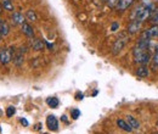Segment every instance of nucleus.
Segmentation results:
<instances>
[{
  "mask_svg": "<svg viewBox=\"0 0 158 134\" xmlns=\"http://www.w3.org/2000/svg\"><path fill=\"white\" fill-rule=\"evenodd\" d=\"M46 126H48V128L50 131H57L59 129V121H57V118L54 115L48 116V118H46Z\"/></svg>",
  "mask_w": 158,
  "mask_h": 134,
  "instance_id": "8",
  "label": "nucleus"
},
{
  "mask_svg": "<svg viewBox=\"0 0 158 134\" xmlns=\"http://www.w3.org/2000/svg\"><path fill=\"white\" fill-rule=\"evenodd\" d=\"M15 112H16V108H15L13 106H9V107L6 108V116H7V117H12V116L15 115Z\"/></svg>",
  "mask_w": 158,
  "mask_h": 134,
  "instance_id": "21",
  "label": "nucleus"
},
{
  "mask_svg": "<svg viewBox=\"0 0 158 134\" xmlns=\"http://www.w3.org/2000/svg\"><path fill=\"white\" fill-rule=\"evenodd\" d=\"M71 117H72L73 120H77L78 117H80V111H79L78 108H73V110L71 111Z\"/></svg>",
  "mask_w": 158,
  "mask_h": 134,
  "instance_id": "22",
  "label": "nucleus"
},
{
  "mask_svg": "<svg viewBox=\"0 0 158 134\" xmlns=\"http://www.w3.org/2000/svg\"><path fill=\"white\" fill-rule=\"evenodd\" d=\"M31 45L32 48L34 50H37V51H40V50L44 49V41L41 39H39V38H33L31 40Z\"/></svg>",
  "mask_w": 158,
  "mask_h": 134,
  "instance_id": "10",
  "label": "nucleus"
},
{
  "mask_svg": "<svg viewBox=\"0 0 158 134\" xmlns=\"http://www.w3.org/2000/svg\"><path fill=\"white\" fill-rule=\"evenodd\" d=\"M0 37H1V34H0Z\"/></svg>",
  "mask_w": 158,
  "mask_h": 134,
  "instance_id": "32",
  "label": "nucleus"
},
{
  "mask_svg": "<svg viewBox=\"0 0 158 134\" xmlns=\"http://www.w3.org/2000/svg\"><path fill=\"white\" fill-rule=\"evenodd\" d=\"M1 22H2V21H1V18H0V25H1Z\"/></svg>",
  "mask_w": 158,
  "mask_h": 134,
  "instance_id": "30",
  "label": "nucleus"
},
{
  "mask_svg": "<svg viewBox=\"0 0 158 134\" xmlns=\"http://www.w3.org/2000/svg\"><path fill=\"white\" fill-rule=\"evenodd\" d=\"M25 15H22L21 12H13L12 14V17H11V21L13 25H23L25 23Z\"/></svg>",
  "mask_w": 158,
  "mask_h": 134,
  "instance_id": "9",
  "label": "nucleus"
},
{
  "mask_svg": "<svg viewBox=\"0 0 158 134\" xmlns=\"http://www.w3.org/2000/svg\"><path fill=\"white\" fill-rule=\"evenodd\" d=\"M84 99V94L83 93H80V92H78L77 94H75V100H83Z\"/></svg>",
  "mask_w": 158,
  "mask_h": 134,
  "instance_id": "26",
  "label": "nucleus"
},
{
  "mask_svg": "<svg viewBox=\"0 0 158 134\" xmlns=\"http://www.w3.org/2000/svg\"><path fill=\"white\" fill-rule=\"evenodd\" d=\"M133 2H134V0H119L118 4L116 5V7H117V10H119V11H125Z\"/></svg>",
  "mask_w": 158,
  "mask_h": 134,
  "instance_id": "11",
  "label": "nucleus"
},
{
  "mask_svg": "<svg viewBox=\"0 0 158 134\" xmlns=\"http://www.w3.org/2000/svg\"><path fill=\"white\" fill-rule=\"evenodd\" d=\"M25 53H26V48H20L17 50V53H15V56H13L12 61L17 67L22 66V64H23V54Z\"/></svg>",
  "mask_w": 158,
  "mask_h": 134,
  "instance_id": "7",
  "label": "nucleus"
},
{
  "mask_svg": "<svg viewBox=\"0 0 158 134\" xmlns=\"http://www.w3.org/2000/svg\"><path fill=\"white\" fill-rule=\"evenodd\" d=\"M117 126H118L121 129H123L124 132H129V133L133 132V128L130 127V124L126 122L125 120H119V118H118V120H117Z\"/></svg>",
  "mask_w": 158,
  "mask_h": 134,
  "instance_id": "13",
  "label": "nucleus"
},
{
  "mask_svg": "<svg viewBox=\"0 0 158 134\" xmlns=\"http://www.w3.org/2000/svg\"><path fill=\"white\" fill-rule=\"evenodd\" d=\"M26 17H27V20H29V21H37V14H35V11L34 10H27V12H26Z\"/></svg>",
  "mask_w": 158,
  "mask_h": 134,
  "instance_id": "19",
  "label": "nucleus"
},
{
  "mask_svg": "<svg viewBox=\"0 0 158 134\" xmlns=\"http://www.w3.org/2000/svg\"><path fill=\"white\" fill-rule=\"evenodd\" d=\"M0 12H1V6H0Z\"/></svg>",
  "mask_w": 158,
  "mask_h": 134,
  "instance_id": "31",
  "label": "nucleus"
},
{
  "mask_svg": "<svg viewBox=\"0 0 158 134\" xmlns=\"http://www.w3.org/2000/svg\"><path fill=\"white\" fill-rule=\"evenodd\" d=\"M151 22L153 25H158V11H156L153 15H151Z\"/></svg>",
  "mask_w": 158,
  "mask_h": 134,
  "instance_id": "23",
  "label": "nucleus"
},
{
  "mask_svg": "<svg viewBox=\"0 0 158 134\" xmlns=\"http://www.w3.org/2000/svg\"><path fill=\"white\" fill-rule=\"evenodd\" d=\"M126 122L130 124V127L133 128V129H140V123H139V121L135 118V117H133V116H126Z\"/></svg>",
  "mask_w": 158,
  "mask_h": 134,
  "instance_id": "14",
  "label": "nucleus"
},
{
  "mask_svg": "<svg viewBox=\"0 0 158 134\" xmlns=\"http://www.w3.org/2000/svg\"><path fill=\"white\" fill-rule=\"evenodd\" d=\"M9 33H10V26L5 21H2L1 25H0V34L2 37H5V35H7Z\"/></svg>",
  "mask_w": 158,
  "mask_h": 134,
  "instance_id": "16",
  "label": "nucleus"
},
{
  "mask_svg": "<svg viewBox=\"0 0 158 134\" xmlns=\"http://www.w3.org/2000/svg\"><path fill=\"white\" fill-rule=\"evenodd\" d=\"M142 38H146V39H155V38H158V25H153L152 27L145 30L142 34H141Z\"/></svg>",
  "mask_w": 158,
  "mask_h": 134,
  "instance_id": "5",
  "label": "nucleus"
},
{
  "mask_svg": "<svg viewBox=\"0 0 158 134\" xmlns=\"http://www.w3.org/2000/svg\"><path fill=\"white\" fill-rule=\"evenodd\" d=\"M136 76L137 77H140V78H146V77H148V74H150V71H148V68L146 66H139L136 68Z\"/></svg>",
  "mask_w": 158,
  "mask_h": 134,
  "instance_id": "12",
  "label": "nucleus"
},
{
  "mask_svg": "<svg viewBox=\"0 0 158 134\" xmlns=\"http://www.w3.org/2000/svg\"><path fill=\"white\" fill-rule=\"evenodd\" d=\"M152 67H153V69H157L158 68V46H157V50H156V53L153 54V56H152Z\"/></svg>",
  "mask_w": 158,
  "mask_h": 134,
  "instance_id": "20",
  "label": "nucleus"
},
{
  "mask_svg": "<svg viewBox=\"0 0 158 134\" xmlns=\"http://www.w3.org/2000/svg\"><path fill=\"white\" fill-rule=\"evenodd\" d=\"M20 122H21L25 127H28V121H27L26 118H21V120H20Z\"/></svg>",
  "mask_w": 158,
  "mask_h": 134,
  "instance_id": "27",
  "label": "nucleus"
},
{
  "mask_svg": "<svg viewBox=\"0 0 158 134\" xmlns=\"http://www.w3.org/2000/svg\"><path fill=\"white\" fill-rule=\"evenodd\" d=\"M46 104L49 105V107H51V108H56V107L59 106L60 101H59L57 98L52 97V98H48V99H46Z\"/></svg>",
  "mask_w": 158,
  "mask_h": 134,
  "instance_id": "17",
  "label": "nucleus"
},
{
  "mask_svg": "<svg viewBox=\"0 0 158 134\" xmlns=\"http://www.w3.org/2000/svg\"><path fill=\"white\" fill-rule=\"evenodd\" d=\"M22 26V32L26 34L28 38H32L33 35H34V31H33V28H32L31 25H28V23H23V25H21Z\"/></svg>",
  "mask_w": 158,
  "mask_h": 134,
  "instance_id": "15",
  "label": "nucleus"
},
{
  "mask_svg": "<svg viewBox=\"0 0 158 134\" xmlns=\"http://www.w3.org/2000/svg\"><path fill=\"white\" fill-rule=\"evenodd\" d=\"M15 56V48L13 46H9V48H5L0 51V64L2 65H6L9 64Z\"/></svg>",
  "mask_w": 158,
  "mask_h": 134,
  "instance_id": "4",
  "label": "nucleus"
},
{
  "mask_svg": "<svg viewBox=\"0 0 158 134\" xmlns=\"http://www.w3.org/2000/svg\"><path fill=\"white\" fill-rule=\"evenodd\" d=\"M43 128V124L41 123H38V124H35V127H34V131H40Z\"/></svg>",
  "mask_w": 158,
  "mask_h": 134,
  "instance_id": "28",
  "label": "nucleus"
},
{
  "mask_svg": "<svg viewBox=\"0 0 158 134\" xmlns=\"http://www.w3.org/2000/svg\"><path fill=\"white\" fill-rule=\"evenodd\" d=\"M118 1H119V0H107V4H108V6L114 7V6L118 4Z\"/></svg>",
  "mask_w": 158,
  "mask_h": 134,
  "instance_id": "24",
  "label": "nucleus"
},
{
  "mask_svg": "<svg viewBox=\"0 0 158 134\" xmlns=\"http://www.w3.org/2000/svg\"><path fill=\"white\" fill-rule=\"evenodd\" d=\"M62 121H63V122H67V116H64V115H63V116H62Z\"/></svg>",
  "mask_w": 158,
  "mask_h": 134,
  "instance_id": "29",
  "label": "nucleus"
},
{
  "mask_svg": "<svg viewBox=\"0 0 158 134\" xmlns=\"http://www.w3.org/2000/svg\"><path fill=\"white\" fill-rule=\"evenodd\" d=\"M150 44H151L150 39L140 37L136 45L133 48V57H134V61L136 64L146 65L152 59L151 54H150Z\"/></svg>",
  "mask_w": 158,
  "mask_h": 134,
  "instance_id": "1",
  "label": "nucleus"
},
{
  "mask_svg": "<svg viewBox=\"0 0 158 134\" xmlns=\"http://www.w3.org/2000/svg\"><path fill=\"white\" fill-rule=\"evenodd\" d=\"M153 11V6L151 4H140L135 6L130 12V21L137 20L141 22H145L148 17H151Z\"/></svg>",
  "mask_w": 158,
  "mask_h": 134,
  "instance_id": "2",
  "label": "nucleus"
},
{
  "mask_svg": "<svg viewBox=\"0 0 158 134\" xmlns=\"http://www.w3.org/2000/svg\"><path fill=\"white\" fill-rule=\"evenodd\" d=\"M141 26H142V22H141V21L133 20V21L129 22V25H128V27H126V32L129 34L137 33V32L141 30Z\"/></svg>",
  "mask_w": 158,
  "mask_h": 134,
  "instance_id": "6",
  "label": "nucleus"
},
{
  "mask_svg": "<svg viewBox=\"0 0 158 134\" xmlns=\"http://www.w3.org/2000/svg\"><path fill=\"white\" fill-rule=\"evenodd\" d=\"M118 28H119V25H118L117 22H113L112 26H111V31H112V32H116Z\"/></svg>",
  "mask_w": 158,
  "mask_h": 134,
  "instance_id": "25",
  "label": "nucleus"
},
{
  "mask_svg": "<svg viewBox=\"0 0 158 134\" xmlns=\"http://www.w3.org/2000/svg\"><path fill=\"white\" fill-rule=\"evenodd\" d=\"M126 41H128V35L126 33H121L119 37L114 40L113 43V46H112V54L113 55H118L125 46Z\"/></svg>",
  "mask_w": 158,
  "mask_h": 134,
  "instance_id": "3",
  "label": "nucleus"
},
{
  "mask_svg": "<svg viewBox=\"0 0 158 134\" xmlns=\"http://www.w3.org/2000/svg\"><path fill=\"white\" fill-rule=\"evenodd\" d=\"M2 7L6 11H12L13 10V5H12L11 0H2Z\"/></svg>",
  "mask_w": 158,
  "mask_h": 134,
  "instance_id": "18",
  "label": "nucleus"
}]
</instances>
